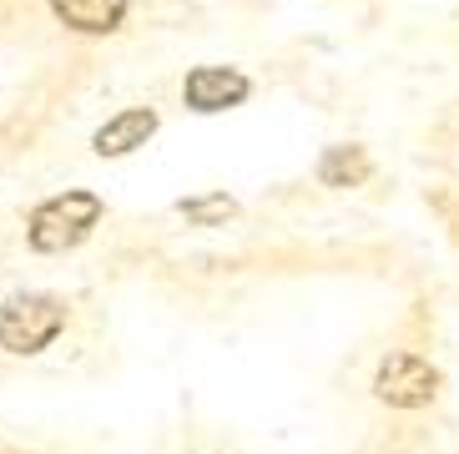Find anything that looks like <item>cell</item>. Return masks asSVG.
Here are the masks:
<instances>
[{
    "label": "cell",
    "instance_id": "4",
    "mask_svg": "<svg viewBox=\"0 0 459 454\" xmlns=\"http://www.w3.org/2000/svg\"><path fill=\"white\" fill-rule=\"evenodd\" d=\"M247 76H238V71L228 66H203L187 76V107L192 111H228L238 107V101H247Z\"/></svg>",
    "mask_w": 459,
    "mask_h": 454
},
{
    "label": "cell",
    "instance_id": "6",
    "mask_svg": "<svg viewBox=\"0 0 459 454\" xmlns=\"http://www.w3.org/2000/svg\"><path fill=\"white\" fill-rule=\"evenodd\" d=\"M152 132H157V111H122L117 121H107V127L96 132V152H101V157H122V152L142 147Z\"/></svg>",
    "mask_w": 459,
    "mask_h": 454
},
{
    "label": "cell",
    "instance_id": "3",
    "mask_svg": "<svg viewBox=\"0 0 459 454\" xmlns=\"http://www.w3.org/2000/svg\"><path fill=\"white\" fill-rule=\"evenodd\" d=\"M374 394L394 409H424L439 394V369L419 354H389L374 374Z\"/></svg>",
    "mask_w": 459,
    "mask_h": 454
},
{
    "label": "cell",
    "instance_id": "1",
    "mask_svg": "<svg viewBox=\"0 0 459 454\" xmlns=\"http://www.w3.org/2000/svg\"><path fill=\"white\" fill-rule=\"evenodd\" d=\"M101 217V202L91 192H61V197L41 202L30 217V248L36 253H66L86 238Z\"/></svg>",
    "mask_w": 459,
    "mask_h": 454
},
{
    "label": "cell",
    "instance_id": "7",
    "mask_svg": "<svg viewBox=\"0 0 459 454\" xmlns=\"http://www.w3.org/2000/svg\"><path fill=\"white\" fill-rule=\"evenodd\" d=\"M318 182L324 188H364L368 182L364 147H328L324 162H318Z\"/></svg>",
    "mask_w": 459,
    "mask_h": 454
},
{
    "label": "cell",
    "instance_id": "8",
    "mask_svg": "<svg viewBox=\"0 0 459 454\" xmlns=\"http://www.w3.org/2000/svg\"><path fill=\"white\" fill-rule=\"evenodd\" d=\"M182 213L197 217V223H217V217H232V197H207V202H182Z\"/></svg>",
    "mask_w": 459,
    "mask_h": 454
},
{
    "label": "cell",
    "instance_id": "2",
    "mask_svg": "<svg viewBox=\"0 0 459 454\" xmlns=\"http://www.w3.org/2000/svg\"><path fill=\"white\" fill-rule=\"evenodd\" d=\"M61 303L46 293H15L11 303L0 308V348H11V354H36L46 348L56 334H61Z\"/></svg>",
    "mask_w": 459,
    "mask_h": 454
},
{
    "label": "cell",
    "instance_id": "5",
    "mask_svg": "<svg viewBox=\"0 0 459 454\" xmlns=\"http://www.w3.org/2000/svg\"><path fill=\"white\" fill-rule=\"evenodd\" d=\"M51 11L61 15L71 31H86V36H107V31L122 26L126 0H51Z\"/></svg>",
    "mask_w": 459,
    "mask_h": 454
}]
</instances>
